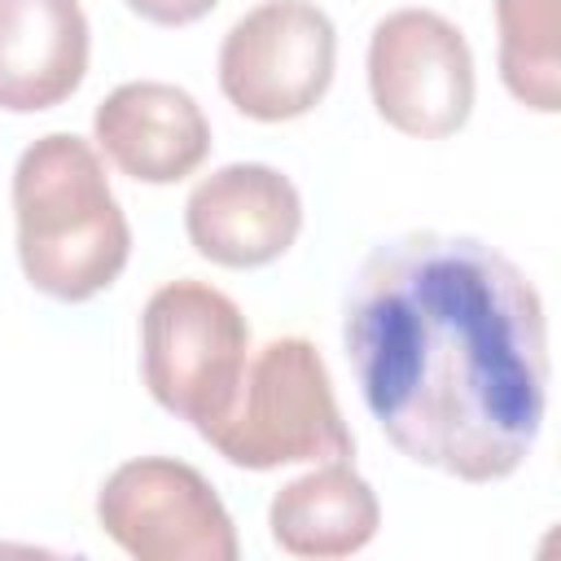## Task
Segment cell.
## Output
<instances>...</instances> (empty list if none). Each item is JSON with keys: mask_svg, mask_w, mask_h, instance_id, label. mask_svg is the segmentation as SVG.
I'll return each instance as SVG.
<instances>
[{"mask_svg": "<svg viewBox=\"0 0 561 561\" xmlns=\"http://www.w3.org/2000/svg\"><path fill=\"white\" fill-rule=\"evenodd\" d=\"M342 342L377 430L460 482L517 473L548 408V320L530 276L460 232H399L346 285Z\"/></svg>", "mask_w": 561, "mask_h": 561, "instance_id": "cell-1", "label": "cell"}, {"mask_svg": "<svg viewBox=\"0 0 561 561\" xmlns=\"http://www.w3.org/2000/svg\"><path fill=\"white\" fill-rule=\"evenodd\" d=\"M18 263L57 302H88L118 280L131 228L110 193L101 153L70 131H48L13 167Z\"/></svg>", "mask_w": 561, "mask_h": 561, "instance_id": "cell-2", "label": "cell"}, {"mask_svg": "<svg viewBox=\"0 0 561 561\" xmlns=\"http://www.w3.org/2000/svg\"><path fill=\"white\" fill-rule=\"evenodd\" d=\"M202 438L237 469L351 460L355 438L337 412L329 368L307 337H272L245 359L232 408Z\"/></svg>", "mask_w": 561, "mask_h": 561, "instance_id": "cell-3", "label": "cell"}, {"mask_svg": "<svg viewBox=\"0 0 561 561\" xmlns=\"http://www.w3.org/2000/svg\"><path fill=\"white\" fill-rule=\"evenodd\" d=\"M250 324L206 280H171L140 311V373L149 394L197 434L215 425L241 386Z\"/></svg>", "mask_w": 561, "mask_h": 561, "instance_id": "cell-4", "label": "cell"}, {"mask_svg": "<svg viewBox=\"0 0 561 561\" xmlns=\"http://www.w3.org/2000/svg\"><path fill=\"white\" fill-rule=\"evenodd\" d=\"M337 31L311 0H263L219 44V88L254 123H289L333 83Z\"/></svg>", "mask_w": 561, "mask_h": 561, "instance_id": "cell-5", "label": "cell"}, {"mask_svg": "<svg viewBox=\"0 0 561 561\" xmlns=\"http://www.w3.org/2000/svg\"><path fill=\"white\" fill-rule=\"evenodd\" d=\"M96 522L136 561H237V526L219 491L171 456L118 465L96 491Z\"/></svg>", "mask_w": 561, "mask_h": 561, "instance_id": "cell-6", "label": "cell"}, {"mask_svg": "<svg viewBox=\"0 0 561 561\" xmlns=\"http://www.w3.org/2000/svg\"><path fill=\"white\" fill-rule=\"evenodd\" d=\"M368 92L377 114L412 136L443 140L473 110V53L434 9H394L368 39Z\"/></svg>", "mask_w": 561, "mask_h": 561, "instance_id": "cell-7", "label": "cell"}, {"mask_svg": "<svg viewBox=\"0 0 561 561\" xmlns=\"http://www.w3.org/2000/svg\"><path fill=\"white\" fill-rule=\"evenodd\" d=\"M184 228L202 259L219 267H263L302 228V197L267 162H228L202 175L184 202Z\"/></svg>", "mask_w": 561, "mask_h": 561, "instance_id": "cell-8", "label": "cell"}, {"mask_svg": "<svg viewBox=\"0 0 561 561\" xmlns=\"http://www.w3.org/2000/svg\"><path fill=\"white\" fill-rule=\"evenodd\" d=\"M96 149L140 184H180L210 153L202 105L162 79L118 83L92 114Z\"/></svg>", "mask_w": 561, "mask_h": 561, "instance_id": "cell-9", "label": "cell"}, {"mask_svg": "<svg viewBox=\"0 0 561 561\" xmlns=\"http://www.w3.org/2000/svg\"><path fill=\"white\" fill-rule=\"evenodd\" d=\"M83 75L88 18L79 0H0V110H53Z\"/></svg>", "mask_w": 561, "mask_h": 561, "instance_id": "cell-10", "label": "cell"}, {"mask_svg": "<svg viewBox=\"0 0 561 561\" xmlns=\"http://www.w3.org/2000/svg\"><path fill=\"white\" fill-rule=\"evenodd\" d=\"M267 526L280 552L329 561L373 543L381 504L351 460H320V469L285 482L272 495Z\"/></svg>", "mask_w": 561, "mask_h": 561, "instance_id": "cell-11", "label": "cell"}, {"mask_svg": "<svg viewBox=\"0 0 561 561\" xmlns=\"http://www.w3.org/2000/svg\"><path fill=\"white\" fill-rule=\"evenodd\" d=\"M500 26V79L535 114L561 110V53H557V0H495Z\"/></svg>", "mask_w": 561, "mask_h": 561, "instance_id": "cell-12", "label": "cell"}, {"mask_svg": "<svg viewBox=\"0 0 561 561\" xmlns=\"http://www.w3.org/2000/svg\"><path fill=\"white\" fill-rule=\"evenodd\" d=\"M136 18L153 22V26H188L197 18H206L219 0H123Z\"/></svg>", "mask_w": 561, "mask_h": 561, "instance_id": "cell-13", "label": "cell"}]
</instances>
